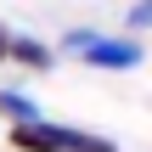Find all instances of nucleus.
<instances>
[{"label":"nucleus","instance_id":"1","mask_svg":"<svg viewBox=\"0 0 152 152\" xmlns=\"http://www.w3.org/2000/svg\"><path fill=\"white\" fill-rule=\"evenodd\" d=\"M62 51H73L85 68H102V73H135L147 62V51L130 34H96V28H68L62 34Z\"/></svg>","mask_w":152,"mask_h":152},{"label":"nucleus","instance_id":"4","mask_svg":"<svg viewBox=\"0 0 152 152\" xmlns=\"http://www.w3.org/2000/svg\"><path fill=\"white\" fill-rule=\"evenodd\" d=\"M124 28H130V39H135V34H147V28H152V0L124 6Z\"/></svg>","mask_w":152,"mask_h":152},{"label":"nucleus","instance_id":"3","mask_svg":"<svg viewBox=\"0 0 152 152\" xmlns=\"http://www.w3.org/2000/svg\"><path fill=\"white\" fill-rule=\"evenodd\" d=\"M0 113H6L11 124H34V118H45V113H39V102H34V96H23V90H0Z\"/></svg>","mask_w":152,"mask_h":152},{"label":"nucleus","instance_id":"2","mask_svg":"<svg viewBox=\"0 0 152 152\" xmlns=\"http://www.w3.org/2000/svg\"><path fill=\"white\" fill-rule=\"evenodd\" d=\"M6 62H17V68H34V73H45V68L56 62V51H51L45 39H34V34H11V51H6Z\"/></svg>","mask_w":152,"mask_h":152},{"label":"nucleus","instance_id":"5","mask_svg":"<svg viewBox=\"0 0 152 152\" xmlns=\"http://www.w3.org/2000/svg\"><path fill=\"white\" fill-rule=\"evenodd\" d=\"M6 51H11V28L0 23V62H6Z\"/></svg>","mask_w":152,"mask_h":152}]
</instances>
